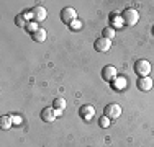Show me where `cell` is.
<instances>
[{"mask_svg":"<svg viewBox=\"0 0 154 147\" xmlns=\"http://www.w3.org/2000/svg\"><path fill=\"white\" fill-rule=\"evenodd\" d=\"M125 85H126V80H125L123 77H120V79L116 80V83H113V88H116V90H123Z\"/></svg>","mask_w":154,"mask_h":147,"instance_id":"cell-17","label":"cell"},{"mask_svg":"<svg viewBox=\"0 0 154 147\" xmlns=\"http://www.w3.org/2000/svg\"><path fill=\"white\" fill-rule=\"evenodd\" d=\"M33 12V16H35V21H43V20H46V8L45 7H41V5H36L35 8L31 10Z\"/></svg>","mask_w":154,"mask_h":147,"instance_id":"cell-10","label":"cell"},{"mask_svg":"<svg viewBox=\"0 0 154 147\" xmlns=\"http://www.w3.org/2000/svg\"><path fill=\"white\" fill-rule=\"evenodd\" d=\"M79 116L82 118L84 121H90L95 116V108L92 105H84L79 108Z\"/></svg>","mask_w":154,"mask_h":147,"instance_id":"cell-6","label":"cell"},{"mask_svg":"<svg viewBox=\"0 0 154 147\" xmlns=\"http://www.w3.org/2000/svg\"><path fill=\"white\" fill-rule=\"evenodd\" d=\"M102 79H103L105 82H112V80H115L116 79L115 65H105V67L102 69Z\"/></svg>","mask_w":154,"mask_h":147,"instance_id":"cell-7","label":"cell"},{"mask_svg":"<svg viewBox=\"0 0 154 147\" xmlns=\"http://www.w3.org/2000/svg\"><path fill=\"white\" fill-rule=\"evenodd\" d=\"M103 38H107V39L112 41V39L115 38V29H113V28H105L103 29Z\"/></svg>","mask_w":154,"mask_h":147,"instance_id":"cell-16","label":"cell"},{"mask_svg":"<svg viewBox=\"0 0 154 147\" xmlns=\"http://www.w3.org/2000/svg\"><path fill=\"white\" fill-rule=\"evenodd\" d=\"M110 121H112V119H110V118H107V116L103 115V116L100 118V121H98V124H100L102 128H108V126H110Z\"/></svg>","mask_w":154,"mask_h":147,"instance_id":"cell-19","label":"cell"},{"mask_svg":"<svg viewBox=\"0 0 154 147\" xmlns=\"http://www.w3.org/2000/svg\"><path fill=\"white\" fill-rule=\"evenodd\" d=\"M69 26H71V29H72V31H79V29L82 28V21L75 20V21H72V23L69 25Z\"/></svg>","mask_w":154,"mask_h":147,"instance_id":"cell-20","label":"cell"},{"mask_svg":"<svg viewBox=\"0 0 154 147\" xmlns=\"http://www.w3.org/2000/svg\"><path fill=\"white\" fill-rule=\"evenodd\" d=\"M61 20H62V23H66V25H71L72 21H75V20H77V12H75V8H72V7H66V8H62V12H61Z\"/></svg>","mask_w":154,"mask_h":147,"instance_id":"cell-3","label":"cell"},{"mask_svg":"<svg viewBox=\"0 0 154 147\" xmlns=\"http://www.w3.org/2000/svg\"><path fill=\"white\" fill-rule=\"evenodd\" d=\"M31 38L35 39L36 43H45L46 38H48V33H46L45 28H39L36 33H33V34H31Z\"/></svg>","mask_w":154,"mask_h":147,"instance_id":"cell-11","label":"cell"},{"mask_svg":"<svg viewBox=\"0 0 154 147\" xmlns=\"http://www.w3.org/2000/svg\"><path fill=\"white\" fill-rule=\"evenodd\" d=\"M53 108H54V110H64V108H66V100H64L62 97L54 98V101H53Z\"/></svg>","mask_w":154,"mask_h":147,"instance_id":"cell-13","label":"cell"},{"mask_svg":"<svg viewBox=\"0 0 154 147\" xmlns=\"http://www.w3.org/2000/svg\"><path fill=\"white\" fill-rule=\"evenodd\" d=\"M94 47H95V51H97V52H108L110 47H112V41L107 39V38H103V36H100V38L95 39Z\"/></svg>","mask_w":154,"mask_h":147,"instance_id":"cell-5","label":"cell"},{"mask_svg":"<svg viewBox=\"0 0 154 147\" xmlns=\"http://www.w3.org/2000/svg\"><path fill=\"white\" fill-rule=\"evenodd\" d=\"M12 119H13V124H20L21 123V119L18 116H12Z\"/></svg>","mask_w":154,"mask_h":147,"instance_id":"cell-22","label":"cell"},{"mask_svg":"<svg viewBox=\"0 0 154 147\" xmlns=\"http://www.w3.org/2000/svg\"><path fill=\"white\" fill-rule=\"evenodd\" d=\"M139 20V13L138 10L134 8H125L123 13H122V21L123 25H128V26H134Z\"/></svg>","mask_w":154,"mask_h":147,"instance_id":"cell-1","label":"cell"},{"mask_svg":"<svg viewBox=\"0 0 154 147\" xmlns=\"http://www.w3.org/2000/svg\"><path fill=\"white\" fill-rule=\"evenodd\" d=\"M151 70H152L151 62L146 61V59H139V61L134 62V72H136L139 77H149Z\"/></svg>","mask_w":154,"mask_h":147,"instance_id":"cell-2","label":"cell"},{"mask_svg":"<svg viewBox=\"0 0 154 147\" xmlns=\"http://www.w3.org/2000/svg\"><path fill=\"white\" fill-rule=\"evenodd\" d=\"M25 29H26L28 33H31V34H33V33H36L39 28H38V25H36L35 21H30V23L26 25V28H25Z\"/></svg>","mask_w":154,"mask_h":147,"instance_id":"cell-18","label":"cell"},{"mask_svg":"<svg viewBox=\"0 0 154 147\" xmlns=\"http://www.w3.org/2000/svg\"><path fill=\"white\" fill-rule=\"evenodd\" d=\"M23 16L26 18L28 23H30V20H35V16H33V12H31V10H30V12H25V13H23Z\"/></svg>","mask_w":154,"mask_h":147,"instance_id":"cell-21","label":"cell"},{"mask_svg":"<svg viewBox=\"0 0 154 147\" xmlns=\"http://www.w3.org/2000/svg\"><path fill=\"white\" fill-rule=\"evenodd\" d=\"M110 21L113 23V26H118V28L123 25V21H122V16L118 18V15H116V13H112V15H110Z\"/></svg>","mask_w":154,"mask_h":147,"instance_id":"cell-15","label":"cell"},{"mask_svg":"<svg viewBox=\"0 0 154 147\" xmlns=\"http://www.w3.org/2000/svg\"><path fill=\"white\" fill-rule=\"evenodd\" d=\"M39 116H41V119L45 123H53L54 118H56V111H54V108H43Z\"/></svg>","mask_w":154,"mask_h":147,"instance_id":"cell-9","label":"cell"},{"mask_svg":"<svg viewBox=\"0 0 154 147\" xmlns=\"http://www.w3.org/2000/svg\"><path fill=\"white\" fill-rule=\"evenodd\" d=\"M105 116L110 118V119H118L122 116V106L116 105V103H110V105L105 106Z\"/></svg>","mask_w":154,"mask_h":147,"instance_id":"cell-4","label":"cell"},{"mask_svg":"<svg viewBox=\"0 0 154 147\" xmlns=\"http://www.w3.org/2000/svg\"><path fill=\"white\" fill-rule=\"evenodd\" d=\"M12 124H13L12 116H0V129L7 131V129L12 128Z\"/></svg>","mask_w":154,"mask_h":147,"instance_id":"cell-12","label":"cell"},{"mask_svg":"<svg viewBox=\"0 0 154 147\" xmlns=\"http://www.w3.org/2000/svg\"><path fill=\"white\" fill-rule=\"evenodd\" d=\"M15 25L18 28H26L28 21H26V18L23 16V13H20V15H17V16H15Z\"/></svg>","mask_w":154,"mask_h":147,"instance_id":"cell-14","label":"cell"},{"mask_svg":"<svg viewBox=\"0 0 154 147\" xmlns=\"http://www.w3.org/2000/svg\"><path fill=\"white\" fill-rule=\"evenodd\" d=\"M136 85H138V88L141 92H149L152 88V85H154V80L151 79V77H139Z\"/></svg>","mask_w":154,"mask_h":147,"instance_id":"cell-8","label":"cell"}]
</instances>
